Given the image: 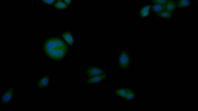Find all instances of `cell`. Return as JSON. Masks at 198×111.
Masks as SVG:
<instances>
[{"label": "cell", "mask_w": 198, "mask_h": 111, "mask_svg": "<svg viewBox=\"0 0 198 111\" xmlns=\"http://www.w3.org/2000/svg\"><path fill=\"white\" fill-rule=\"evenodd\" d=\"M42 49L46 57L54 61H63L69 51L68 45L65 42L60 38L53 36L45 39Z\"/></svg>", "instance_id": "6da1fadb"}, {"label": "cell", "mask_w": 198, "mask_h": 111, "mask_svg": "<svg viewBox=\"0 0 198 111\" xmlns=\"http://www.w3.org/2000/svg\"><path fill=\"white\" fill-rule=\"evenodd\" d=\"M114 94L116 97L126 101H132L136 98L135 91L128 87L117 88L115 89Z\"/></svg>", "instance_id": "7a4b0ae2"}, {"label": "cell", "mask_w": 198, "mask_h": 111, "mask_svg": "<svg viewBox=\"0 0 198 111\" xmlns=\"http://www.w3.org/2000/svg\"><path fill=\"white\" fill-rule=\"evenodd\" d=\"M119 68L125 70L129 67L131 63V54L125 49H122L118 54L116 59Z\"/></svg>", "instance_id": "3957f363"}, {"label": "cell", "mask_w": 198, "mask_h": 111, "mask_svg": "<svg viewBox=\"0 0 198 111\" xmlns=\"http://www.w3.org/2000/svg\"><path fill=\"white\" fill-rule=\"evenodd\" d=\"M85 72L86 78L107 72L104 67L92 65L86 67L85 69Z\"/></svg>", "instance_id": "277c9868"}, {"label": "cell", "mask_w": 198, "mask_h": 111, "mask_svg": "<svg viewBox=\"0 0 198 111\" xmlns=\"http://www.w3.org/2000/svg\"><path fill=\"white\" fill-rule=\"evenodd\" d=\"M108 76V74L107 72L86 78L85 84L88 86L102 82L106 80Z\"/></svg>", "instance_id": "5b68a950"}, {"label": "cell", "mask_w": 198, "mask_h": 111, "mask_svg": "<svg viewBox=\"0 0 198 111\" xmlns=\"http://www.w3.org/2000/svg\"><path fill=\"white\" fill-rule=\"evenodd\" d=\"M14 87H10L1 95V99L3 104H7L13 100L14 98Z\"/></svg>", "instance_id": "8992f818"}, {"label": "cell", "mask_w": 198, "mask_h": 111, "mask_svg": "<svg viewBox=\"0 0 198 111\" xmlns=\"http://www.w3.org/2000/svg\"><path fill=\"white\" fill-rule=\"evenodd\" d=\"M51 82V78L49 75H46L41 77L39 79L37 84V89H43L48 87Z\"/></svg>", "instance_id": "52a82bcc"}, {"label": "cell", "mask_w": 198, "mask_h": 111, "mask_svg": "<svg viewBox=\"0 0 198 111\" xmlns=\"http://www.w3.org/2000/svg\"><path fill=\"white\" fill-rule=\"evenodd\" d=\"M151 4H146L142 5L139 8L138 15L141 18H145L148 17L150 14Z\"/></svg>", "instance_id": "ba28073f"}, {"label": "cell", "mask_w": 198, "mask_h": 111, "mask_svg": "<svg viewBox=\"0 0 198 111\" xmlns=\"http://www.w3.org/2000/svg\"><path fill=\"white\" fill-rule=\"evenodd\" d=\"M61 37L69 46L73 45L75 40L73 34L71 32L69 31L64 32L62 34Z\"/></svg>", "instance_id": "9c48e42d"}, {"label": "cell", "mask_w": 198, "mask_h": 111, "mask_svg": "<svg viewBox=\"0 0 198 111\" xmlns=\"http://www.w3.org/2000/svg\"><path fill=\"white\" fill-rule=\"evenodd\" d=\"M151 12L155 15L165 10V4L164 5L151 3Z\"/></svg>", "instance_id": "30bf717a"}, {"label": "cell", "mask_w": 198, "mask_h": 111, "mask_svg": "<svg viewBox=\"0 0 198 111\" xmlns=\"http://www.w3.org/2000/svg\"><path fill=\"white\" fill-rule=\"evenodd\" d=\"M192 2L189 0H179L176 2V8L183 9L189 7L192 5Z\"/></svg>", "instance_id": "8fae6325"}, {"label": "cell", "mask_w": 198, "mask_h": 111, "mask_svg": "<svg viewBox=\"0 0 198 111\" xmlns=\"http://www.w3.org/2000/svg\"><path fill=\"white\" fill-rule=\"evenodd\" d=\"M174 14V12L164 10L155 15L159 18L164 19H170L173 18Z\"/></svg>", "instance_id": "7c38bea8"}, {"label": "cell", "mask_w": 198, "mask_h": 111, "mask_svg": "<svg viewBox=\"0 0 198 111\" xmlns=\"http://www.w3.org/2000/svg\"><path fill=\"white\" fill-rule=\"evenodd\" d=\"M165 10L174 12L176 8V2L174 0H168L165 4Z\"/></svg>", "instance_id": "4fadbf2b"}, {"label": "cell", "mask_w": 198, "mask_h": 111, "mask_svg": "<svg viewBox=\"0 0 198 111\" xmlns=\"http://www.w3.org/2000/svg\"><path fill=\"white\" fill-rule=\"evenodd\" d=\"M54 7L57 9L63 10L67 9L69 6L62 1L58 0L54 4Z\"/></svg>", "instance_id": "5bb4252c"}, {"label": "cell", "mask_w": 198, "mask_h": 111, "mask_svg": "<svg viewBox=\"0 0 198 111\" xmlns=\"http://www.w3.org/2000/svg\"><path fill=\"white\" fill-rule=\"evenodd\" d=\"M168 1L166 0H152L151 1V3H153L159 4H165Z\"/></svg>", "instance_id": "9a60e30c"}, {"label": "cell", "mask_w": 198, "mask_h": 111, "mask_svg": "<svg viewBox=\"0 0 198 111\" xmlns=\"http://www.w3.org/2000/svg\"><path fill=\"white\" fill-rule=\"evenodd\" d=\"M43 3L49 5H53L55 2V0H43Z\"/></svg>", "instance_id": "2e32d148"}, {"label": "cell", "mask_w": 198, "mask_h": 111, "mask_svg": "<svg viewBox=\"0 0 198 111\" xmlns=\"http://www.w3.org/2000/svg\"><path fill=\"white\" fill-rule=\"evenodd\" d=\"M65 2L68 5H70L71 3V0H64Z\"/></svg>", "instance_id": "e0dca14e"}]
</instances>
